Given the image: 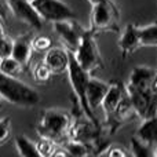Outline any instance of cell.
Returning a JSON list of instances; mask_svg holds the SVG:
<instances>
[{
    "mask_svg": "<svg viewBox=\"0 0 157 157\" xmlns=\"http://www.w3.org/2000/svg\"><path fill=\"white\" fill-rule=\"evenodd\" d=\"M0 18H2L3 21L7 19V14H6V8H4V3H3V0H0Z\"/></svg>",
    "mask_w": 157,
    "mask_h": 157,
    "instance_id": "28",
    "label": "cell"
},
{
    "mask_svg": "<svg viewBox=\"0 0 157 157\" xmlns=\"http://www.w3.org/2000/svg\"><path fill=\"white\" fill-rule=\"evenodd\" d=\"M4 3L18 19L36 29H41L44 21L35 10L30 0H4Z\"/></svg>",
    "mask_w": 157,
    "mask_h": 157,
    "instance_id": "9",
    "label": "cell"
},
{
    "mask_svg": "<svg viewBox=\"0 0 157 157\" xmlns=\"http://www.w3.org/2000/svg\"><path fill=\"white\" fill-rule=\"evenodd\" d=\"M32 75H33V78H35L37 83H47V81L51 78L52 76V72L50 71V68L46 65V62H40L33 68L32 71Z\"/></svg>",
    "mask_w": 157,
    "mask_h": 157,
    "instance_id": "23",
    "label": "cell"
},
{
    "mask_svg": "<svg viewBox=\"0 0 157 157\" xmlns=\"http://www.w3.org/2000/svg\"><path fill=\"white\" fill-rule=\"evenodd\" d=\"M120 11L116 3H97L91 8V30L94 35L99 32H119Z\"/></svg>",
    "mask_w": 157,
    "mask_h": 157,
    "instance_id": "5",
    "label": "cell"
},
{
    "mask_svg": "<svg viewBox=\"0 0 157 157\" xmlns=\"http://www.w3.org/2000/svg\"><path fill=\"white\" fill-rule=\"evenodd\" d=\"M32 6L43 21L58 22L75 19V11L62 0H30Z\"/></svg>",
    "mask_w": 157,
    "mask_h": 157,
    "instance_id": "6",
    "label": "cell"
},
{
    "mask_svg": "<svg viewBox=\"0 0 157 157\" xmlns=\"http://www.w3.org/2000/svg\"><path fill=\"white\" fill-rule=\"evenodd\" d=\"M90 3L92 4H97V3H113V0H88Z\"/></svg>",
    "mask_w": 157,
    "mask_h": 157,
    "instance_id": "30",
    "label": "cell"
},
{
    "mask_svg": "<svg viewBox=\"0 0 157 157\" xmlns=\"http://www.w3.org/2000/svg\"><path fill=\"white\" fill-rule=\"evenodd\" d=\"M44 62L52 72V75H61L68 71L69 65V50L61 47H51L46 52Z\"/></svg>",
    "mask_w": 157,
    "mask_h": 157,
    "instance_id": "11",
    "label": "cell"
},
{
    "mask_svg": "<svg viewBox=\"0 0 157 157\" xmlns=\"http://www.w3.org/2000/svg\"><path fill=\"white\" fill-rule=\"evenodd\" d=\"M72 119V113L62 109H46L41 112L36 131L39 135L51 138L55 142L69 139Z\"/></svg>",
    "mask_w": 157,
    "mask_h": 157,
    "instance_id": "1",
    "label": "cell"
},
{
    "mask_svg": "<svg viewBox=\"0 0 157 157\" xmlns=\"http://www.w3.org/2000/svg\"><path fill=\"white\" fill-rule=\"evenodd\" d=\"M125 92H127V88H125L124 83H121V81H112V83H109L108 92H106L105 98L102 101V105H101L105 116H109L116 109L117 103L120 102V99L123 98V95Z\"/></svg>",
    "mask_w": 157,
    "mask_h": 157,
    "instance_id": "13",
    "label": "cell"
},
{
    "mask_svg": "<svg viewBox=\"0 0 157 157\" xmlns=\"http://www.w3.org/2000/svg\"><path fill=\"white\" fill-rule=\"evenodd\" d=\"M13 41L7 35L3 39H0V58H6V57H11L13 52Z\"/></svg>",
    "mask_w": 157,
    "mask_h": 157,
    "instance_id": "26",
    "label": "cell"
},
{
    "mask_svg": "<svg viewBox=\"0 0 157 157\" xmlns=\"http://www.w3.org/2000/svg\"><path fill=\"white\" fill-rule=\"evenodd\" d=\"M3 19L0 18V39H3L6 36V32H4V28H3Z\"/></svg>",
    "mask_w": 157,
    "mask_h": 157,
    "instance_id": "31",
    "label": "cell"
},
{
    "mask_svg": "<svg viewBox=\"0 0 157 157\" xmlns=\"http://www.w3.org/2000/svg\"><path fill=\"white\" fill-rule=\"evenodd\" d=\"M66 150H68L69 156H76V157H81V156H87V155H92L94 149H92L91 145L86 144V142L77 141V139H68L65 145H63Z\"/></svg>",
    "mask_w": 157,
    "mask_h": 157,
    "instance_id": "18",
    "label": "cell"
},
{
    "mask_svg": "<svg viewBox=\"0 0 157 157\" xmlns=\"http://www.w3.org/2000/svg\"><path fill=\"white\" fill-rule=\"evenodd\" d=\"M155 76V71L147 66H135L132 69L128 78V83L125 84L130 88H138V90H146L152 88V78Z\"/></svg>",
    "mask_w": 157,
    "mask_h": 157,
    "instance_id": "15",
    "label": "cell"
},
{
    "mask_svg": "<svg viewBox=\"0 0 157 157\" xmlns=\"http://www.w3.org/2000/svg\"><path fill=\"white\" fill-rule=\"evenodd\" d=\"M0 109H2V102H0Z\"/></svg>",
    "mask_w": 157,
    "mask_h": 157,
    "instance_id": "33",
    "label": "cell"
},
{
    "mask_svg": "<svg viewBox=\"0 0 157 157\" xmlns=\"http://www.w3.org/2000/svg\"><path fill=\"white\" fill-rule=\"evenodd\" d=\"M24 68L25 66L21 62H18L14 57L0 58V72L7 75V76L18 77L24 72Z\"/></svg>",
    "mask_w": 157,
    "mask_h": 157,
    "instance_id": "17",
    "label": "cell"
},
{
    "mask_svg": "<svg viewBox=\"0 0 157 157\" xmlns=\"http://www.w3.org/2000/svg\"><path fill=\"white\" fill-rule=\"evenodd\" d=\"M73 55L78 62V65L84 71L88 72L90 75L103 68V62L102 58H101V52L99 48H98L97 40H95V35L90 29L84 30L80 44L76 48V51L73 52Z\"/></svg>",
    "mask_w": 157,
    "mask_h": 157,
    "instance_id": "4",
    "label": "cell"
},
{
    "mask_svg": "<svg viewBox=\"0 0 157 157\" xmlns=\"http://www.w3.org/2000/svg\"><path fill=\"white\" fill-rule=\"evenodd\" d=\"M11 132H13L11 119L8 116L2 117V119H0V146L7 144L8 139L11 138Z\"/></svg>",
    "mask_w": 157,
    "mask_h": 157,
    "instance_id": "24",
    "label": "cell"
},
{
    "mask_svg": "<svg viewBox=\"0 0 157 157\" xmlns=\"http://www.w3.org/2000/svg\"><path fill=\"white\" fill-rule=\"evenodd\" d=\"M125 88H127L128 95L131 98L136 116L144 120L157 114V94L152 91V88L138 90L130 88L127 86H125Z\"/></svg>",
    "mask_w": 157,
    "mask_h": 157,
    "instance_id": "7",
    "label": "cell"
},
{
    "mask_svg": "<svg viewBox=\"0 0 157 157\" xmlns=\"http://www.w3.org/2000/svg\"><path fill=\"white\" fill-rule=\"evenodd\" d=\"M15 146L17 150L21 156L24 157H39L37 147H36V142H32L29 138L24 135H18L15 138Z\"/></svg>",
    "mask_w": 157,
    "mask_h": 157,
    "instance_id": "19",
    "label": "cell"
},
{
    "mask_svg": "<svg viewBox=\"0 0 157 157\" xmlns=\"http://www.w3.org/2000/svg\"><path fill=\"white\" fill-rule=\"evenodd\" d=\"M103 155L110 156V157H124L128 155V152L125 149H123V146H117V145H110L105 149Z\"/></svg>",
    "mask_w": 157,
    "mask_h": 157,
    "instance_id": "27",
    "label": "cell"
},
{
    "mask_svg": "<svg viewBox=\"0 0 157 157\" xmlns=\"http://www.w3.org/2000/svg\"><path fill=\"white\" fill-rule=\"evenodd\" d=\"M109 84L105 81L99 80V78L90 77L88 86H87V102L92 112L97 110L98 108H101L102 101L105 98L106 92H108Z\"/></svg>",
    "mask_w": 157,
    "mask_h": 157,
    "instance_id": "12",
    "label": "cell"
},
{
    "mask_svg": "<svg viewBox=\"0 0 157 157\" xmlns=\"http://www.w3.org/2000/svg\"><path fill=\"white\" fill-rule=\"evenodd\" d=\"M32 52H33L32 39H30L29 36H26V35L18 36V37L13 41V52H11V57H14L18 62H21L25 68L29 65L30 58H32Z\"/></svg>",
    "mask_w": 157,
    "mask_h": 157,
    "instance_id": "14",
    "label": "cell"
},
{
    "mask_svg": "<svg viewBox=\"0 0 157 157\" xmlns=\"http://www.w3.org/2000/svg\"><path fill=\"white\" fill-rule=\"evenodd\" d=\"M136 136L141 141H144L146 145H149L150 147L157 145V114L152 117L144 119L141 127L136 131Z\"/></svg>",
    "mask_w": 157,
    "mask_h": 157,
    "instance_id": "16",
    "label": "cell"
},
{
    "mask_svg": "<svg viewBox=\"0 0 157 157\" xmlns=\"http://www.w3.org/2000/svg\"><path fill=\"white\" fill-rule=\"evenodd\" d=\"M119 47H120L123 58L131 55L139 47H142L141 37H139V26H136L135 24L125 25L124 30L121 32L119 39Z\"/></svg>",
    "mask_w": 157,
    "mask_h": 157,
    "instance_id": "10",
    "label": "cell"
},
{
    "mask_svg": "<svg viewBox=\"0 0 157 157\" xmlns=\"http://www.w3.org/2000/svg\"><path fill=\"white\" fill-rule=\"evenodd\" d=\"M54 30L61 37V40L63 41L66 48L69 51L75 52L78 44H80L81 36H83L86 29H83L75 19H66V21L54 22Z\"/></svg>",
    "mask_w": 157,
    "mask_h": 157,
    "instance_id": "8",
    "label": "cell"
},
{
    "mask_svg": "<svg viewBox=\"0 0 157 157\" xmlns=\"http://www.w3.org/2000/svg\"><path fill=\"white\" fill-rule=\"evenodd\" d=\"M131 149H132V155L135 157H149L155 156L153 150L149 145H146L144 141L138 138V136H132L131 138Z\"/></svg>",
    "mask_w": 157,
    "mask_h": 157,
    "instance_id": "22",
    "label": "cell"
},
{
    "mask_svg": "<svg viewBox=\"0 0 157 157\" xmlns=\"http://www.w3.org/2000/svg\"><path fill=\"white\" fill-rule=\"evenodd\" d=\"M36 147L40 157H52L54 152L58 147V142H55L54 139L47 138V136L39 135V139L36 142Z\"/></svg>",
    "mask_w": 157,
    "mask_h": 157,
    "instance_id": "21",
    "label": "cell"
},
{
    "mask_svg": "<svg viewBox=\"0 0 157 157\" xmlns=\"http://www.w3.org/2000/svg\"><path fill=\"white\" fill-rule=\"evenodd\" d=\"M0 97L11 105L32 108L40 101V95L33 87L18 80V77L7 76L0 72Z\"/></svg>",
    "mask_w": 157,
    "mask_h": 157,
    "instance_id": "2",
    "label": "cell"
},
{
    "mask_svg": "<svg viewBox=\"0 0 157 157\" xmlns=\"http://www.w3.org/2000/svg\"><path fill=\"white\" fill-rule=\"evenodd\" d=\"M150 87H152V91L157 94V72H155V76L152 78V86Z\"/></svg>",
    "mask_w": 157,
    "mask_h": 157,
    "instance_id": "29",
    "label": "cell"
},
{
    "mask_svg": "<svg viewBox=\"0 0 157 157\" xmlns=\"http://www.w3.org/2000/svg\"><path fill=\"white\" fill-rule=\"evenodd\" d=\"M153 155H155V156L157 157V145H156V150H155V152H153Z\"/></svg>",
    "mask_w": 157,
    "mask_h": 157,
    "instance_id": "32",
    "label": "cell"
},
{
    "mask_svg": "<svg viewBox=\"0 0 157 157\" xmlns=\"http://www.w3.org/2000/svg\"><path fill=\"white\" fill-rule=\"evenodd\" d=\"M66 72H68L69 81H71L72 90L75 92V97H76L77 102L80 103L81 109H83L84 113L92 121L98 123V119L95 117L94 112L90 109L88 102H87V86H88V80L91 77V75L78 65V62L76 61V58H75L72 51H69V65H68V71Z\"/></svg>",
    "mask_w": 157,
    "mask_h": 157,
    "instance_id": "3",
    "label": "cell"
},
{
    "mask_svg": "<svg viewBox=\"0 0 157 157\" xmlns=\"http://www.w3.org/2000/svg\"><path fill=\"white\" fill-rule=\"evenodd\" d=\"M139 37L142 47H156L157 46V21L152 25L139 28Z\"/></svg>",
    "mask_w": 157,
    "mask_h": 157,
    "instance_id": "20",
    "label": "cell"
},
{
    "mask_svg": "<svg viewBox=\"0 0 157 157\" xmlns=\"http://www.w3.org/2000/svg\"><path fill=\"white\" fill-rule=\"evenodd\" d=\"M32 47L35 51H48L52 47V41L47 36H36L32 39Z\"/></svg>",
    "mask_w": 157,
    "mask_h": 157,
    "instance_id": "25",
    "label": "cell"
}]
</instances>
